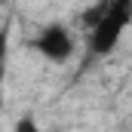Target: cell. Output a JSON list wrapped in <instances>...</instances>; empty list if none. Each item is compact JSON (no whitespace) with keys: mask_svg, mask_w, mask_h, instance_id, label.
Returning a JSON list of instances; mask_svg holds the SVG:
<instances>
[{"mask_svg":"<svg viewBox=\"0 0 132 132\" xmlns=\"http://www.w3.org/2000/svg\"><path fill=\"white\" fill-rule=\"evenodd\" d=\"M129 25H132V0H108L104 19L89 31V52L92 55H111Z\"/></svg>","mask_w":132,"mask_h":132,"instance_id":"cell-1","label":"cell"},{"mask_svg":"<svg viewBox=\"0 0 132 132\" xmlns=\"http://www.w3.org/2000/svg\"><path fill=\"white\" fill-rule=\"evenodd\" d=\"M104 9H108V0H98L95 6H89V9H86V12L80 15V22H83V28H89V31H92V28L98 25L101 19H104Z\"/></svg>","mask_w":132,"mask_h":132,"instance_id":"cell-3","label":"cell"},{"mask_svg":"<svg viewBox=\"0 0 132 132\" xmlns=\"http://www.w3.org/2000/svg\"><path fill=\"white\" fill-rule=\"evenodd\" d=\"M12 132H40V126H37V120H34L31 114H25L19 123H15V129Z\"/></svg>","mask_w":132,"mask_h":132,"instance_id":"cell-5","label":"cell"},{"mask_svg":"<svg viewBox=\"0 0 132 132\" xmlns=\"http://www.w3.org/2000/svg\"><path fill=\"white\" fill-rule=\"evenodd\" d=\"M34 49H37L46 62H52V65H65L68 59L74 55V37H71V31H68L65 25L52 22V25H46L43 31L37 34Z\"/></svg>","mask_w":132,"mask_h":132,"instance_id":"cell-2","label":"cell"},{"mask_svg":"<svg viewBox=\"0 0 132 132\" xmlns=\"http://www.w3.org/2000/svg\"><path fill=\"white\" fill-rule=\"evenodd\" d=\"M9 31H12V22H3L0 25V80L6 74V59H9Z\"/></svg>","mask_w":132,"mask_h":132,"instance_id":"cell-4","label":"cell"},{"mask_svg":"<svg viewBox=\"0 0 132 132\" xmlns=\"http://www.w3.org/2000/svg\"><path fill=\"white\" fill-rule=\"evenodd\" d=\"M3 3H9V0H0V6H3Z\"/></svg>","mask_w":132,"mask_h":132,"instance_id":"cell-6","label":"cell"}]
</instances>
